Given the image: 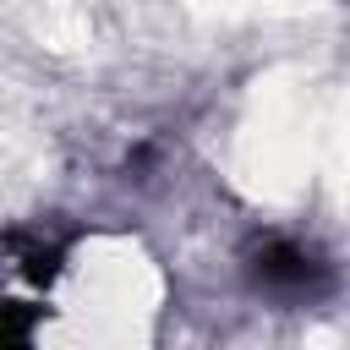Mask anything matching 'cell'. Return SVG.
Here are the masks:
<instances>
[{
  "instance_id": "2",
  "label": "cell",
  "mask_w": 350,
  "mask_h": 350,
  "mask_svg": "<svg viewBox=\"0 0 350 350\" xmlns=\"http://www.w3.org/2000/svg\"><path fill=\"white\" fill-rule=\"evenodd\" d=\"M33 339V317L22 306H0V345H27Z\"/></svg>"
},
{
  "instance_id": "1",
  "label": "cell",
  "mask_w": 350,
  "mask_h": 350,
  "mask_svg": "<svg viewBox=\"0 0 350 350\" xmlns=\"http://www.w3.org/2000/svg\"><path fill=\"white\" fill-rule=\"evenodd\" d=\"M246 273H252L257 290L284 295V301H295V295H323V290H328V262H323L312 246L284 241V235H268V241L252 252Z\"/></svg>"
}]
</instances>
